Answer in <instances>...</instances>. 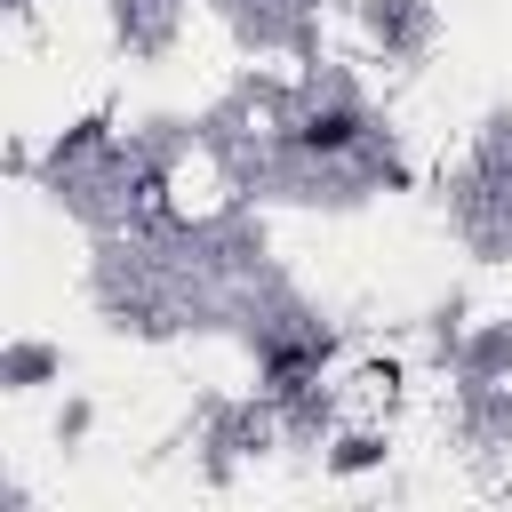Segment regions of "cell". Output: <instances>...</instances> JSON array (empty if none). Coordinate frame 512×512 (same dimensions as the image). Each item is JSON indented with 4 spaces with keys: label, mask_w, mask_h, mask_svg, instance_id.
I'll return each mask as SVG.
<instances>
[{
    "label": "cell",
    "mask_w": 512,
    "mask_h": 512,
    "mask_svg": "<svg viewBox=\"0 0 512 512\" xmlns=\"http://www.w3.org/2000/svg\"><path fill=\"white\" fill-rule=\"evenodd\" d=\"M304 136H312V144H344V136H352V120H344V112H328V120H312Z\"/></svg>",
    "instance_id": "obj_1"
}]
</instances>
